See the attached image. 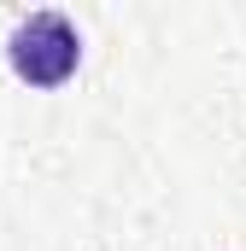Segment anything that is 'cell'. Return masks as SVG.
<instances>
[{
    "label": "cell",
    "mask_w": 246,
    "mask_h": 251,
    "mask_svg": "<svg viewBox=\"0 0 246 251\" xmlns=\"http://www.w3.org/2000/svg\"><path fill=\"white\" fill-rule=\"evenodd\" d=\"M6 59H12V70L30 88H59L76 70V59H82V41H76V29H70L64 12H35V18H24L12 29Z\"/></svg>",
    "instance_id": "6da1fadb"
}]
</instances>
